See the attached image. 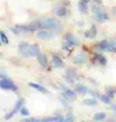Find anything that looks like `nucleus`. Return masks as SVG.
I'll use <instances>...</instances> for the list:
<instances>
[{"label":"nucleus","mask_w":116,"mask_h":122,"mask_svg":"<svg viewBox=\"0 0 116 122\" xmlns=\"http://www.w3.org/2000/svg\"><path fill=\"white\" fill-rule=\"evenodd\" d=\"M65 120H66V121H73V120H74V116L71 114V113H69V114L67 115Z\"/></svg>","instance_id":"nucleus-29"},{"label":"nucleus","mask_w":116,"mask_h":122,"mask_svg":"<svg viewBox=\"0 0 116 122\" xmlns=\"http://www.w3.org/2000/svg\"><path fill=\"white\" fill-rule=\"evenodd\" d=\"M75 90L76 92H78L80 94H86L87 92H88V88L85 86V85H82V84H77L76 87H75Z\"/></svg>","instance_id":"nucleus-16"},{"label":"nucleus","mask_w":116,"mask_h":122,"mask_svg":"<svg viewBox=\"0 0 116 122\" xmlns=\"http://www.w3.org/2000/svg\"><path fill=\"white\" fill-rule=\"evenodd\" d=\"M97 30L96 26L93 25L90 28V30H87L86 33H85V36L88 37V38H95L97 36Z\"/></svg>","instance_id":"nucleus-14"},{"label":"nucleus","mask_w":116,"mask_h":122,"mask_svg":"<svg viewBox=\"0 0 116 122\" xmlns=\"http://www.w3.org/2000/svg\"><path fill=\"white\" fill-rule=\"evenodd\" d=\"M93 12L95 13L96 17H97V20L98 22H105L106 20H108V15H107V14L100 7H98V6H94Z\"/></svg>","instance_id":"nucleus-3"},{"label":"nucleus","mask_w":116,"mask_h":122,"mask_svg":"<svg viewBox=\"0 0 116 122\" xmlns=\"http://www.w3.org/2000/svg\"><path fill=\"white\" fill-rule=\"evenodd\" d=\"M99 98H100L102 102H103L104 103H105V104H110V103H111L110 97H108L107 95H100Z\"/></svg>","instance_id":"nucleus-27"},{"label":"nucleus","mask_w":116,"mask_h":122,"mask_svg":"<svg viewBox=\"0 0 116 122\" xmlns=\"http://www.w3.org/2000/svg\"><path fill=\"white\" fill-rule=\"evenodd\" d=\"M83 104L86 106H97V101L95 99H85L83 101Z\"/></svg>","instance_id":"nucleus-18"},{"label":"nucleus","mask_w":116,"mask_h":122,"mask_svg":"<svg viewBox=\"0 0 116 122\" xmlns=\"http://www.w3.org/2000/svg\"><path fill=\"white\" fill-rule=\"evenodd\" d=\"M91 93H92V95H93V96H97V97H98V96H99V97H100V95L98 94L97 92H92Z\"/></svg>","instance_id":"nucleus-32"},{"label":"nucleus","mask_w":116,"mask_h":122,"mask_svg":"<svg viewBox=\"0 0 116 122\" xmlns=\"http://www.w3.org/2000/svg\"><path fill=\"white\" fill-rule=\"evenodd\" d=\"M15 29L18 30V32H23V33H30L31 31H33L32 29L30 27V25H21V24H17L15 26Z\"/></svg>","instance_id":"nucleus-9"},{"label":"nucleus","mask_w":116,"mask_h":122,"mask_svg":"<svg viewBox=\"0 0 116 122\" xmlns=\"http://www.w3.org/2000/svg\"><path fill=\"white\" fill-rule=\"evenodd\" d=\"M66 76L72 78V79H75L78 76V73L75 69H68L66 71Z\"/></svg>","instance_id":"nucleus-21"},{"label":"nucleus","mask_w":116,"mask_h":122,"mask_svg":"<svg viewBox=\"0 0 116 122\" xmlns=\"http://www.w3.org/2000/svg\"><path fill=\"white\" fill-rule=\"evenodd\" d=\"M0 45H1V39H0Z\"/></svg>","instance_id":"nucleus-36"},{"label":"nucleus","mask_w":116,"mask_h":122,"mask_svg":"<svg viewBox=\"0 0 116 122\" xmlns=\"http://www.w3.org/2000/svg\"><path fill=\"white\" fill-rule=\"evenodd\" d=\"M96 59H97V61L100 65H105V64H106V62H107L106 58H105L104 56H102V55H98V54L96 55Z\"/></svg>","instance_id":"nucleus-22"},{"label":"nucleus","mask_w":116,"mask_h":122,"mask_svg":"<svg viewBox=\"0 0 116 122\" xmlns=\"http://www.w3.org/2000/svg\"><path fill=\"white\" fill-rule=\"evenodd\" d=\"M0 39H1V41H3V43L7 44L8 42H9L7 36L5 35V33L4 31H0Z\"/></svg>","instance_id":"nucleus-24"},{"label":"nucleus","mask_w":116,"mask_h":122,"mask_svg":"<svg viewBox=\"0 0 116 122\" xmlns=\"http://www.w3.org/2000/svg\"><path fill=\"white\" fill-rule=\"evenodd\" d=\"M84 1H85V2H86V3H88V2H90V1H91V0H84Z\"/></svg>","instance_id":"nucleus-35"},{"label":"nucleus","mask_w":116,"mask_h":122,"mask_svg":"<svg viewBox=\"0 0 116 122\" xmlns=\"http://www.w3.org/2000/svg\"><path fill=\"white\" fill-rule=\"evenodd\" d=\"M112 109L114 110V111H116V105H114V106H112Z\"/></svg>","instance_id":"nucleus-34"},{"label":"nucleus","mask_w":116,"mask_h":122,"mask_svg":"<svg viewBox=\"0 0 116 122\" xmlns=\"http://www.w3.org/2000/svg\"><path fill=\"white\" fill-rule=\"evenodd\" d=\"M21 114L23 115V116H29V111L27 110L26 108H22L21 109Z\"/></svg>","instance_id":"nucleus-28"},{"label":"nucleus","mask_w":116,"mask_h":122,"mask_svg":"<svg viewBox=\"0 0 116 122\" xmlns=\"http://www.w3.org/2000/svg\"><path fill=\"white\" fill-rule=\"evenodd\" d=\"M43 27L48 30L59 31L61 30V23L55 19H46L43 23Z\"/></svg>","instance_id":"nucleus-1"},{"label":"nucleus","mask_w":116,"mask_h":122,"mask_svg":"<svg viewBox=\"0 0 116 122\" xmlns=\"http://www.w3.org/2000/svg\"><path fill=\"white\" fill-rule=\"evenodd\" d=\"M23 99H20L16 102V104H15V107L14 108V110H13V111H12L11 113H9V114L5 117V118L6 119H9L10 118H12L14 115L15 114V113H17L18 111H21V109H22V106H23Z\"/></svg>","instance_id":"nucleus-6"},{"label":"nucleus","mask_w":116,"mask_h":122,"mask_svg":"<svg viewBox=\"0 0 116 122\" xmlns=\"http://www.w3.org/2000/svg\"><path fill=\"white\" fill-rule=\"evenodd\" d=\"M37 61H38V63H39L43 67H46V66H47V63H48V61H47V57H46V56L45 54L39 53L37 56Z\"/></svg>","instance_id":"nucleus-11"},{"label":"nucleus","mask_w":116,"mask_h":122,"mask_svg":"<svg viewBox=\"0 0 116 122\" xmlns=\"http://www.w3.org/2000/svg\"><path fill=\"white\" fill-rule=\"evenodd\" d=\"M109 48H110V42L106 40L101 41L98 43V49L102 51H109Z\"/></svg>","instance_id":"nucleus-13"},{"label":"nucleus","mask_w":116,"mask_h":122,"mask_svg":"<svg viewBox=\"0 0 116 122\" xmlns=\"http://www.w3.org/2000/svg\"><path fill=\"white\" fill-rule=\"evenodd\" d=\"M97 5H101L102 4V0H94Z\"/></svg>","instance_id":"nucleus-33"},{"label":"nucleus","mask_w":116,"mask_h":122,"mask_svg":"<svg viewBox=\"0 0 116 122\" xmlns=\"http://www.w3.org/2000/svg\"><path fill=\"white\" fill-rule=\"evenodd\" d=\"M65 41H66V43L69 47H75V46L79 45L78 40L71 33H68V34L65 35Z\"/></svg>","instance_id":"nucleus-5"},{"label":"nucleus","mask_w":116,"mask_h":122,"mask_svg":"<svg viewBox=\"0 0 116 122\" xmlns=\"http://www.w3.org/2000/svg\"><path fill=\"white\" fill-rule=\"evenodd\" d=\"M39 54V47L38 45L35 44V45L30 46V57H36Z\"/></svg>","instance_id":"nucleus-17"},{"label":"nucleus","mask_w":116,"mask_h":122,"mask_svg":"<svg viewBox=\"0 0 116 122\" xmlns=\"http://www.w3.org/2000/svg\"><path fill=\"white\" fill-rule=\"evenodd\" d=\"M30 27L32 29V30H37L38 29H40L43 27V24H42L40 22H37V21H34L30 24Z\"/></svg>","instance_id":"nucleus-19"},{"label":"nucleus","mask_w":116,"mask_h":122,"mask_svg":"<svg viewBox=\"0 0 116 122\" xmlns=\"http://www.w3.org/2000/svg\"><path fill=\"white\" fill-rule=\"evenodd\" d=\"M78 7H79V11L83 13V14H87L88 13V5H87V3L82 0V1H79V4H78Z\"/></svg>","instance_id":"nucleus-15"},{"label":"nucleus","mask_w":116,"mask_h":122,"mask_svg":"<svg viewBox=\"0 0 116 122\" xmlns=\"http://www.w3.org/2000/svg\"><path fill=\"white\" fill-rule=\"evenodd\" d=\"M37 37L40 40H50L53 38V33L47 30H39L37 33Z\"/></svg>","instance_id":"nucleus-7"},{"label":"nucleus","mask_w":116,"mask_h":122,"mask_svg":"<svg viewBox=\"0 0 116 122\" xmlns=\"http://www.w3.org/2000/svg\"><path fill=\"white\" fill-rule=\"evenodd\" d=\"M19 51L24 57H30V45L27 42H22L19 45Z\"/></svg>","instance_id":"nucleus-4"},{"label":"nucleus","mask_w":116,"mask_h":122,"mask_svg":"<svg viewBox=\"0 0 116 122\" xmlns=\"http://www.w3.org/2000/svg\"><path fill=\"white\" fill-rule=\"evenodd\" d=\"M0 88L4 90H8V91H17V86L6 77H5L0 81Z\"/></svg>","instance_id":"nucleus-2"},{"label":"nucleus","mask_w":116,"mask_h":122,"mask_svg":"<svg viewBox=\"0 0 116 122\" xmlns=\"http://www.w3.org/2000/svg\"><path fill=\"white\" fill-rule=\"evenodd\" d=\"M109 51L116 52V39L110 42V48H109Z\"/></svg>","instance_id":"nucleus-26"},{"label":"nucleus","mask_w":116,"mask_h":122,"mask_svg":"<svg viewBox=\"0 0 116 122\" xmlns=\"http://www.w3.org/2000/svg\"><path fill=\"white\" fill-rule=\"evenodd\" d=\"M67 14V10L64 7H59L56 9V15L58 16H65Z\"/></svg>","instance_id":"nucleus-23"},{"label":"nucleus","mask_w":116,"mask_h":122,"mask_svg":"<svg viewBox=\"0 0 116 122\" xmlns=\"http://www.w3.org/2000/svg\"><path fill=\"white\" fill-rule=\"evenodd\" d=\"M24 121H38V120H37V119H35V118H30V119H24Z\"/></svg>","instance_id":"nucleus-31"},{"label":"nucleus","mask_w":116,"mask_h":122,"mask_svg":"<svg viewBox=\"0 0 116 122\" xmlns=\"http://www.w3.org/2000/svg\"><path fill=\"white\" fill-rule=\"evenodd\" d=\"M104 118H105V113H97V114L95 115V117H94V119L96 121H100V120H103Z\"/></svg>","instance_id":"nucleus-25"},{"label":"nucleus","mask_w":116,"mask_h":122,"mask_svg":"<svg viewBox=\"0 0 116 122\" xmlns=\"http://www.w3.org/2000/svg\"><path fill=\"white\" fill-rule=\"evenodd\" d=\"M63 65H64V63H63V61L61 59V57H59V56H57V55H54V56H53V60H52L53 67L58 68V67L63 66Z\"/></svg>","instance_id":"nucleus-8"},{"label":"nucleus","mask_w":116,"mask_h":122,"mask_svg":"<svg viewBox=\"0 0 116 122\" xmlns=\"http://www.w3.org/2000/svg\"><path fill=\"white\" fill-rule=\"evenodd\" d=\"M87 61V56L85 54H79L74 57V63L76 65H82Z\"/></svg>","instance_id":"nucleus-12"},{"label":"nucleus","mask_w":116,"mask_h":122,"mask_svg":"<svg viewBox=\"0 0 116 122\" xmlns=\"http://www.w3.org/2000/svg\"><path fill=\"white\" fill-rule=\"evenodd\" d=\"M30 87L34 88L35 90H37L38 92H46V90L45 87H43L41 85L37 84H34V83H30Z\"/></svg>","instance_id":"nucleus-20"},{"label":"nucleus","mask_w":116,"mask_h":122,"mask_svg":"<svg viewBox=\"0 0 116 122\" xmlns=\"http://www.w3.org/2000/svg\"><path fill=\"white\" fill-rule=\"evenodd\" d=\"M63 96L64 97V99L66 100H71V101H73V100L76 99V93L73 91L69 90V89L64 90V92H63Z\"/></svg>","instance_id":"nucleus-10"},{"label":"nucleus","mask_w":116,"mask_h":122,"mask_svg":"<svg viewBox=\"0 0 116 122\" xmlns=\"http://www.w3.org/2000/svg\"><path fill=\"white\" fill-rule=\"evenodd\" d=\"M115 92H116V90H115Z\"/></svg>","instance_id":"nucleus-37"},{"label":"nucleus","mask_w":116,"mask_h":122,"mask_svg":"<svg viewBox=\"0 0 116 122\" xmlns=\"http://www.w3.org/2000/svg\"><path fill=\"white\" fill-rule=\"evenodd\" d=\"M113 92H112V90H107V93H106V95L108 96V97H110V98H112L113 97Z\"/></svg>","instance_id":"nucleus-30"}]
</instances>
